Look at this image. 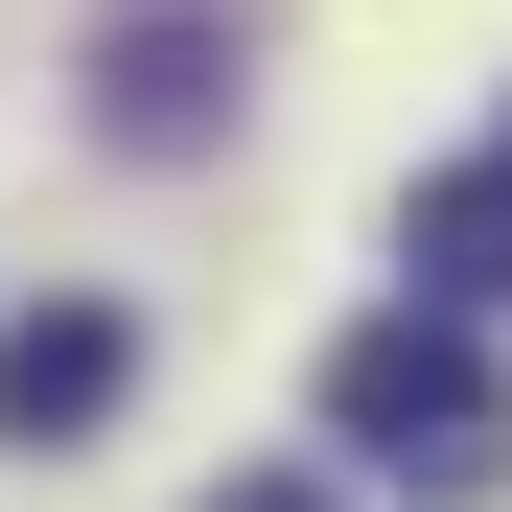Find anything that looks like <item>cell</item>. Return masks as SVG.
<instances>
[{"label":"cell","mask_w":512,"mask_h":512,"mask_svg":"<svg viewBox=\"0 0 512 512\" xmlns=\"http://www.w3.org/2000/svg\"><path fill=\"white\" fill-rule=\"evenodd\" d=\"M326 443L350 466H396V489H512V373H489V326L466 303H396V326H350L326 350Z\"/></svg>","instance_id":"obj_1"},{"label":"cell","mask_w":512,"mask_h":512,"mask_svg":"<svg viewBox=\"0 0 512 512\" xmlns=\"http://www.w3.org/2000/svg\"><path fill=\"white\" fill-rule=\"evenodd\" d=\"M140 396V326L117 303H24L0 326V419H24V443H70V419H117Z\"/></svg>","instance_id":"obj_2"},{"label":"cell","mask_w":512,"mask_h":512,"mask_svg":"<svg viewBox=\"0 0 512 512\" xmlns=\"http://www.w3.org/2000/svg\"><path fill=\"white\" fill-rule=\"evenodd\" d=\"M396 256H419V303H512V140H489V163H443Z\"/></svg>","instance_id":"obj_3"},{"label":"cell","mask_w":512,"mask_h":512,"mask_svg":"<svg viewBox=\"0 0 512 512\" xmlns=\"http://www.w3.org/2000/svg\"><path fill=\"white\" fill-rule=\"evenodd\" d=\"M94 117H117V140H187V117H210V47H187V24H117V94H94Z\"/></svg>","instance_id":"obj_4"},{"label":"cell","mask_w":512,"mask_h":512,"mask_svg":"<svg viewBox=\"0 0 512 512\" xmlns=\"http://www.w3.org/2000/svg\"><path fill=\"white\" fill-rule=\"evenodd\" d=\"M210 512H326V489H303V466H256V489H210Z\"/></svg>","instance_id":"obj_5"}]
</instances>
